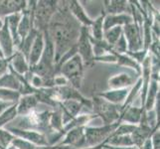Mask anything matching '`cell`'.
Segmentation results:
<instances>
[{
  "label": "cell",
  "mask_w": 160,
  "mask_h": 149,
  "mask_svg": "<svg viewBox=\"0 0 160 149\" xmlns=\"http://www.w3.org/2000/svg\"><path fill=\"white\" fill-rule=\"evenodd\" d=\"M0 50L4 58H10L15 52L14 43L5 20H3V25L0 28Z\"/></svg>",
  "instance_id": "14"
},
{
  "label": "cell",
  "mask_w": 160,
  "mask_h": 149,
  "mask_svg": "<svg viewBox=\"0 0 160 149\" xmlns=\"http://www.w3.org/2000/svg\"><path fill=\"white\" fill-rule=\"evenodd\" d=\"M137 80L128 73H119L110 77L108 81V86L109 90H121V89H130L135 84Z\"/></svg>",
  "instance_id": "11"
},
{
  "label": "cell",
  "mask_w": 160,
  "mask_h": 149,
  "mask_svg": "<svg viewBox=\"0 0 160 149\" xmlns=\"http://www.w3.org/2000/svg\"><path fill=\"white\" fill-rule=\"evenodd\" d=\"M9 68L14 73L25 76L30 71V66L28 64L26 57L18 51H15L14 54L10 57V66Z\"/></svg>",
  "instance_id": "21"
},
{
  "label": "cell",
  "mask_w": 160,
  "mask_h": 149,
  "mask_svg": "<svg viewBox=\"0 0 160 149\" xmlns=\"http://www.w3.org/2000/svg\"><path fill=\"white\" fill-rule=\"evenodd\" d=\"M11 133H13L16 137H20V138L29 141L32 144L36 145L39 148L48 147V140L45 134L38 132L35 130H27V129H19L14 127H6Z\"/></svg>",
  "instance_id": "9"
},
{
  "label": "cell",
  "mask_w": 160,
  "mask_h": 149,
  "mask_svg": "<svg viewBox=\"0 0 160 149\" xmlns=\"http://www.w3.org/2000/svg\"><path fill=\"white\" fill-rule=\"evenodd\" d=\"M85 65L78 54H76L68 61H66L57 70V75L60 74L68 80L69 85L75 89L79 90L82 86V81L84 78Z\"/></svg>",
  "instance_id": "3"
},
{
  "label": "cell",
  "mask_w": 160,
  "mask_h": 149,
  "mask_svg": "<svg viewBox=\"0 0 160 149\" xmlns=\"http://www.w3.org/2000/svg\"><path fill=\"white\" fill-rule=\"evenodd\" d=\"M49 124L53 131H63V118L59 107L53 109L50 114Z\"/></svg>",
  "instance_id": "29"
},
{
  "label": "cell",
  "mask_w": 160,
  "mask_h": 149,
  "mask_svg": "<svg viewBox=\"0 0 160 149\" xmlns=\"http://www.w3.org/2000/svg\"><path fill=\"white\" fill-rule=\"evenodd\" d=\"M130 12L129 1L124 0H112L103 1V13L106 15H117Z\"/></svg>",
  "instance_id": "19"
},
{
  "label": "cell",
  "mask_w": 160,
  "mask_h": 149,
  "mask_svg": "<svg viewBox=\"0 0 160 149\" xmlns=\"http://www.w3.org/2000/svg\"><path fill=\"white\" fill-rule=\"evenodd\" d=\"M68 8L72 16H73L82 27L89 28L92 22V19L90 18V16L87 14L86 10L82 6L81 2L74 1V0L73 1H68Z\"/></svg>",
  "instance_id": "16"
},
{
  "label": "cell",
  "mask_w": 160,
  "mask_h": 149,
  "mask_svg": "<svg viewBox=\"0 0 160 149\" xmlns=\"http://www.w3.org/2000/svg\"><path fill=\"white\" fill-rule=\"evenodd\" d=\"M104 147L107 149H138L136 146H128V147H117V146H110V145H107L103 144Z\"/></svg>",
  "instance_id": "40"
},
{
  "label": "cell",
  "mask_w": 160,
  "mask_h": 149,
  "mask_svg": "<svg viewBox=\"0 0 160 149\" xmlns=\"http://www.w3.org/2000/svg\"><path fill=\"white\" fill-rule=\"evenodd\" d=\"M121 35H122V27H113L103 32V40L112 47Z\"/></svg>",
  "instance_id": "30"
},
{
  "label": "cell",
  "mask_w": 160,
  "mask_h": 149,
  "mask_svg": "<svg viewBox=\"0 0 160 149\" xmlns=\"http://www.w3.org/2000/svg\"><path fill=\"white\" fill-rule=\"evenodd\" d=\"M96 62H102V63H117V57L113 53H108L106 55H102L101 57L95 58V63Z\"/></svg>",
  "instance_id": "36"
},
{
  "label": "cell",
  "mask_w": 160,
  "mask_h": 149,
  "mask_svg": "<svg viewBox=\"0 0 160 149\" xmlns=\"http://www.w3.org/2000/svg\"><path fill=\"white\" fill-rule=\"evenodd\" d=\"M140 149H153L152 144H151V141H150V137L144 143H143V145L141 146Z\"/></svg>",
  "instance_id": "41"
},
{
  "label": "cell",
  "mask_w": 160,
  "mask_h": 149,
  "mask_svg": "<svg viewBox=\"0 0 160 149\" xmlns=\"http://www.w3.org/2000/svg\"><path fill=\"white\" fill-rule=\"evenodd\" d=\"M39 102H38L35 95H26L21 96L19 101L16 102V109H17L18 117H25L28 115L32 112H34L39 107Z\"/></svg>",
  "instance_id": "12"
},
{
  "label": "cell",
  "mask_w": 160,
  "mask_h": 149,
  "mask_svg": "<svg viewBox=\"0 0 160 149\" xmlns=\"http://www.w3.org/2000/svg\"><path fill=\"white\" fill-rule=\"evenodd\" d=\"M126 55H128L130 58L133 59L137 64L141 65L143 63V61L146 59V57L148 56L149 52L146 51V50L142 49L140 51H137V52H126Z\"/></svg>",
  "instance_id": "35"
},
{
  "label": "cell",
  "mask_w": 160,
  "mask_h": 149,
  "mask_svg": "<svg viewBox=\"0 0 160 149\" xmlns=\"http://www.w3.org/2000/svg\"><path fill=\"white\" fill-rule=\"evenodd\" d=\"M92 110L97 117H100L103 124H112L118 122L121 114V107L109 103L100 97L92 99Z\"/></svg>",
  "instance_id": "6"
},
{
  "label": "cell",
  "mask_w": 160,
  "mask_h": 149,
  "mask_svg": "<svg viewBox=\"0 0 160 149\" xmlns=\"http://www.w3.org/2000/svg\"><path fill=\"white\" fill-rule=\"evenodd\" d=\"M14 149H40L39 147H37L36 145L32 144L29 141L24 140L20 138V137H16L13 139L12 143H11V146Z\"/></svg>",
  "instance_id": "32"
},
{
  "label": "cell",
  "mask_w": 160,
  "mask_h": 149,
  "mask_svg": "<svg viewBox=\"0 0 160 149\" xmlns=\"http://www.w3.org/2000/svg\"><path fill=\"white\" fill-rule=\"evenodd\" d=\"M53 109L46 110H38V108L32 112L25 117H17L13 121V126H7V127H14L19 129H27V130H35L38 132L45 134L46 136L52 133L53 130L49 124L50 114Z\"/></svg>",
  "instance_id": "2"
},
{
  "label": "cell",
  "mask_w": 160,
  "mask_h": 149,
  "mask_svg": "<svg viewBox=\"0 0 160 149\" xmlns=\"http://www.w3.org/2000/svg\"><path fill=\"white\" fill-rule=\"evenodd\" d=\"M58 7V1L40 0L37 1L33 14V27L39 32H45Z\"/></svg>",
  "instance_id": "5"
},
{
  "label": "cell",
  "mask_w": 160,
  "mask_h": 149,
  "mask_svg": "<svg viewBox=\"0 0 160 149\" xmlns=\"http://www.w3.org/2000/svg\"><path fill=\"white\" fill-rule=\"evenodd\" d=\"M82 26L68 8V1H58V7L48 25L47 33L55 49V62L76 46Z\"/></svg>",
  "instance_id": "1"
},
{
  "label": "cell",
  "mask_w": 160,
  "mask_h": 149,
  "mask_svg": "<svg viewBox=\"0 0 160 149\" xmlns=\"http://www.w3.org/2000/svg\"><path fill=\"white\" fill-rule=\"evenodd\" d=\"M44 47H45V39H44V33L38 31L36 38L34 42H33V45L31 47L29 56L27 58L28 61V64L30 66V68L34 67L35 65L38 64V62L40 61L42 54L44 51Z\"/></svg>",
  "instance_id": "15"
},
{
  "label": "cell",
  "mask_w": 160,
  "mask_h": 149,
  "mask_svg": "<svg viewBox=\"0 0 160 149\" xmlns=\"http://www.w3.org/2000/svg\"><path fill=\"white\" fill-rule=\"evenodd\" d=\"M17 117V109H16L15 103L0 114V128H5V126L9 125L10 122H13V120Z\"/></svg>",
  "instance_id": "28"
},
{
  "label": "cell",
  "mask_w": 160,
  "mask_h": 149,
  "mask_svg": "<svg viewBox=\"0 0 160 149\" xmlns=\"http://www.w3.org/2000/svg\"><path fill=\"white\" fill-rule=\"evenodd\" d=\"M14 138L15 135L7 128H0V149H8Z\"/></svg>",
  "instance_id": "31"
},
{
  "label": "cell",
  "mask_w": 160,
  "mask_h": 149,
  "mask_svg": "<svg viewBox=\"0 0 160 149\" xmlns=\"http://www.w3.org/2000/svg\"><path fill=\"white\" fill-rule=\"evenodd\" d=\"M27 8L25 0H0V18L2 20L15 13H22Z\"/></svg>",
  "instance_id": "10"
},
{
  "label": "cell",
  "mask_w": 160,
  "mask_h": 149,
  "mask_svg": "<svg viewBox=\"0 0 160 149\" xmlns=\"http://www.w3.org/2000/svg\"><path fill=\"white\" fill-rule=\"evenodd\" d=\"M85 135V127H78L71 129L66 132L62 141L59 144L60 146H67L71 148H81L82 139Z\"/></svg>",
  "instance_id": "13"
},
{
  "label": "cell",
  "mask_w": 160,
  "mask_h": 149,
  "mask_svg": "<svg viewBox=\"0 0 160 149\" xmlns=\"http://www.w3.org/2000/svg\"><path fill=\"white\" fill-rule=\"evenodd\" d=\"M150 141L153 149H160V131L159 128L154 130L150 135Z\"/></svg>",
  "instance_id": "37"
},
{
  "label": "cell",
  "mask_w": 160,
  "mask_h": 149,
  "mask_svg": "<svg viewBox=\"0 0 160 149\" xmlns=\"http://www.w3.org/2000/svg\"><path fill=\"white\" fill-rule=\"evenodd\" d=\"M40 149H60V148H57L55 146H49V147H43V148H40Z\"/></svg>",
  "instance_id": "42"
},
{
  "label": "cell",
  "mask_w": 160,
  "mask_h": 149,
  "mask_svg": "<svg viewBox=\"0 0 160 149\" xmlns=\"http://www.w3.org/2000/svg\"><path fill=\"white\" fill-rule=\"evenodd\" d=\"M133 22L130 14H117V15H106L103 19V31L112 29L113 27H123Z\"/></svg>",
  "instance_id": "20"
},
{
  "label": "cell",
  "mask_w": 160,
  "mask_h": 149,
  "mask_svg": "<svg viewBox=\"0 0 160 149\" xmlns=\"http://www.w3.org/2000/svg\"><path fill=\"white\" fill-rule=\"evenodd\" d=\"M128 52V43L123 36V34L120 36V38L118 40V42L112 46V53L115 54H125Z\"/></svg>",
  "instance_id": "34"
},
{
  "label": "cell",
  "mask_w": 160,
  "mask_h": 149,
  "mask_svg": "<svg viewBox=\"0 0 160 149\" xmlns=\"http://www.w3.org/2000/svg\"><path fill=\"white\" fill-rule=\"evenodd\" d=\"M130 89H121V90H108L98 93V97L103 98L104 101L115 106L121 107L124 103L126 97L128 95Z\"/></svg>",
  "instance_id": "18"
},
{
  "label": "cell",
  "mask_w": 160,
  "mask_h": 149,
  "mask_svg": "<svg viewBox=\"0 0 160 149\" xmlns=\"http://www.w3.org/2000/svg\"><path fill=\"white\" fill-rule=\"evenodd\" d=\"M15 103H10V102H0V114L3 113L5 110H6L8 107H10L11 106H13Z\"/></svg>",
  "instance_id": "39"
},
{
  "label": "cell",
  "mask_w": 160,
  "mask_h": 149,
  "mask_svg": "<svg viewBox=\"0 0 160 149\" xmlns=\"http://www.w3.org/2000/svg\"><path fill=\"white\" fill-rule=\"evenodd\" d=\"M37 33H38V31L36 29H32L29 34L27 35L24 38V39L21 41L20 45L17 47V49H16L15 51H18L21 54H23L24 56L26 57V59L28 58L29 53H30V50H31V47H32L33 42H34L35 38H36Z\"/></svg>",
  "instance_id": "27"
},
{
  "label": "cell",
  "mask_w": 160,
  "mask_h": 149,
  "mask_svg": "<svg viewBox=\"0 0 160 149\" xmlns=\"http://www.w3.org/2000/svg\"><path fill=\"white\" fill-rule=\"evenodd\" d=\"M113 54L115 55V57H117V64L118 66L133 70L135 73L140 77L141 66L139 64H137L133 59L130 58L128 55H126V54H115V53Z\"/></svg>",
  "instance_id": "25"
},
{
  "label": "cell",
  "mask_w": 160,
  "mask_h": 149,
  "mask_svg": "<svg viewBox=\"0 0 160 149\" xmlns=\"http://www.w3.org/2000/svg\"><path fill=\"white\" fill-rule=\"evenodd\" d=\"M158 97H159V82L151 79L149 87H148V90L146 92L144 104H143V109L145 112L153 110L154 104H155V102Z\"/></svg>",
  "instance_id": "22"
},
{
  "label": "cell",
  "mask_w": 160,
  "mask_h": 149,
  "mask_svg": "<svg viewBox=\"0 0 160 149\" xmlns=\"http://www.w3.org/2000/svg\"><path fill=\"white\" fill-rule=\"evenodd\" d=\"M122 34L128 43V52H137L143 49L142 25L132 22L122 27Z\"/></svg>",
  "instance_id": "8"
},
{
  "label": "cell",
  "mask_w": 160,
  "mask_h": 149,
  "mask_svg": "<svg viewBox=\"0 0 160 149\" xmlns=\"http://www.w3.org/2000/svg\"><path fill=\"white\" fill-rule=\"evenodd\" d=\"M118 122L112 124H102L100 126H86L85 127V135L81 148L98 146L104 144L108 137L112 135L117 127L119 125Z\"/></svg>",
  "instance_id": "4"
},
{
  "label": "cell",
  "mask_w": 160,
  "mask_h": 149,
  "mask_svg": "<svg viewBox=\"0 0 160 149\" xmlns=\"http://www.w3.org/2000/svg\"><path fill=\"white\" fill-rule=\"evenodd\" d=\"M137 127V125L133 124H128V123H122L120 122L119 125L114 130V132L112 135H128L131 134Z\"/></svg>",
  "instance_id": "33"
},
{
  "label": "cell",
  "mask_w": 160,
  "mask_h": 149,
  "mask_svg": "<svg viewBox=\"0 0 160 149\" xmlns=\"http://www.w3.org/2000/svg\"><path fill=\"white\" fill-rule=\"evenodd\" d=\"M97 117L95 114H91V113H80L79 115H77L76 117L73 119H71L67 124L64 125L63 131L68 132L71 129L74 128H78V127H86V126L89 125L91 121L96 118Z\"/></svg>",
  "instance_id": "23"
},
{
  "label": "cell",
  "mask_w": 160,
  "mask_h": 149,
  "mask_svg": "<svg viewBox=\"0 0 160 149\" xmlns=\"http://www.w3.org/2000/svg\"><path fill=\"white\" fill-rule=\"evenodd\" d=\"M106 14L102 13L98 18L92 20L91 26L89 27L90 36L95 40H102L103 39V19Z\"/></svg>",
  "instance_id": "24"
},
{
  "label": "cell",
  "mask_w": 160,
  "mask_h": 149,
  "mask_svg": "<svg viewBox=\"0 0 160 149\" xmlns=\"http://www.w3.org/2000/svg\"><path fill=\"white\" fill-rule=\"evenodd\" d=\"M2 25H3V20H2L1 18H0V28L2 27Z\"/></svg>",
  "instance_id": "43"
},
{
  "label": "cell",
  "mask_w": 160,
  "mask_h": 149,
  "mask_svg": "<svg viewBox=\"0 0 160 149\" xmlns=\"http://www.w3.org/2000/svg\"><path fill=\"white\" fill-rule=\"evenodd\" d=\"M10 58H0V77L9 72Z\"/></svg>",
  "instance_id": "38"
},
{
  "label": "cell",
  "mask_w": 160,
  "mask_h": 149,
  "mask_svg": "<svg viewBox=\"0 0 160 149\" xmlns=\"http://www.w3.org/2000/svg\"><path fill=\"white\" fill-rule=\"evenodd\" d=\"M77 54L79 55L85 67H91L95 64V55L90 39V31L87 27H82L78 42L76 44Z\"/></svg>",
  "instance_id": "7"
},
{
  "label": "cell",
  "mask_w": 160,
  "mask_h": 149,
  "mask_svg": "<svg viewBox=\"0 0 160 149\" xmlns=\"http://www.w3.org/2000/svg\"><path fill=\"white\" fill-rule=\"evenodd\" d=\"M143 112H144V109L141 107L130 106L122 110V112L120 114L119 122L138 125L142 118Z\"/></svg>",
  "instance_id": "17"
},
{
  "label": "cell",
  "mask_w": 160,
  "mask_h": 149,
  "mask_svg": "<svg viewBox=\"0 0 160 149\" xmlns=\"http://www.w3.org/2000/svg\"><path fill=\"white\" fill-rule=\"evenodd\" d=\"M19 87H20L19 81L12 72L9 71L7 74L0 77V89L19 91Z\"/></svg>",
  "instance_id": "26"
}]
</instances>
